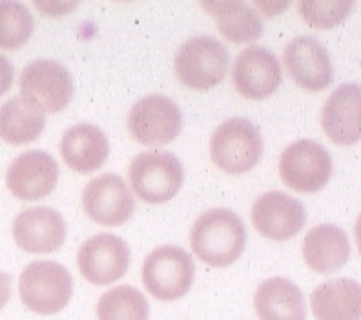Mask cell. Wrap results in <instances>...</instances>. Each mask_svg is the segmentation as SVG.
I'll return each instance as SVG.
<instances>
[{
	"label": "cell",
	"mask_w": 361,
	"mask_h": 320,
	"mask_svg": "<svg viewBox=\"0 0 361 320\" xmlns=\"http://www.w3.org/2000/svg\"><path fill=\"white\" fill-rule=\"evenodd\" d=\"M190 244L201 262L212 268H226L245 251L247 229L232 210L214 207L195 220Z\"/></svg>",
	"instance_id": "1"
},
{
	"label": "cell",
	"mask_w": 361,
	"mask_h": 320,
	"mask_svg": "<svg viewBox=\"0 0 361 320\" xmlns=\"http://www.w3.org/2000/svg\"><path fill=\"white\" fill-rule=\"evenodd\" d=\"M18 293L27 309L39 315H55L70 304L73 279L61 262L35 260L18 279Z\"/></svg>",
	"instance_id": "2"
},
{
	"label": "cell",
	"mask_w": 361,
	"mask_h": 320,
	"mask_svg": "<svg viewBox=\"0 0 361 320\" xmlns=\"http://www.w3.org/2000/svg\"><path fill=\"white\" fill-rule=\"evenodd\" d=\"M263 151L259 129L243 117L225 120L210 139L212 162L230 175L250 172L261 160Z\"/></svg>",
	"instance_id": "3"
},
{
	"label": "cell",
	"mask_w": 361,
	"mask_h": 320,
	"mask_svg": "<svg viewBox=\"0 0 361 320\" xmlns=\"http://www.w3.org/2000/svg\"><path fill=\"white\" fill-rule=\"evenodd\" d=\"M228 49L221 40L201 35L186 40L176 55V73L185 86L208 91L223 82L228 71Z\"/></svg>",
	"instance_id": "4"
},
{
	"label": "cell",
	"mask_w": 361,
	"mask_h": 320,
	"mask_svg": "<svg viewBox=\"0 0 361 320\" xmlns=\"http://www.w3.org/2000/svg\"><path fill=\"white\" fill-rule=\"evenodd\" d=\"M195 279L192 255L179 246H161L142 264V284L152 297L173 302L185 297Z\"/></svg>",
	"instance_id": "5"
},
{
	"label": "cell",
	"mask_w": 361,
	"mask_h": 320,
	"mask_svg": "<svg viewBox=\"0 0 361 320\" xmlns=\"http://www.w3.org/2000/svg\"><path fill=\"white\" fill-rule=\"evenodd\" d=\"M128 177L137 197L150 204H163L179 193L185 169L170 151H146L133 158Z\"/></svg>",
	"instance_id": "6"
},
{
	"label": "cell",
	"mask_w": 361,
	"mask_h": 320,
	"mask_svg": "<svg viewBox=\"0 0 361 320\" xmlns=\"http://www.w3.org/2000/svg\"><path fill=\"white\" fill-rule=\"evenodd\" d=\"M23 97L44 113H59L71 102L75 86L70 70L51 58L30 62L20 75Z\"/></svg>",
	"instance_id": "7"
},
{
	"label": "cell",
	"mask_w": 361,
	"mask_h": 320,
	"mask_svg": "<svg viewBox=\"0 0 361 320\" xmlns=\"http://www.w3.org/2000/svg\"><path fill=\"white\" fill-rule=\"evenodd\" d=\"M279 175L298 193H316L332 175L331 153L325 146L309 139L294 142L281 153Z\"/></svg>",
	"instance_id": "8"
},
{
	"label": "cell",
	"mask_w": 361,
	"mask_h": 320,
	"mask_svg": "<svg viewBox=\"0 0 361 320\" xmlns=\"http://www.w3.org/2000/svg\"><path fill=\"white\" fill-rule=\"evenodd\" d=\"M128 129L142 146L168 144L177 139L183 129V113L177 102L155 93L132 105Z\"/></svg>",
	"instance_id": "9"
},
{
	"label": "cell",
	"mask_w": 361,
	"mask_h": 320,
	"mask_svg": "<svg viewBox=\"0 0 361 320\" xmlns=\"http://www.w3.org/2000/svg\"><path fill=\"white\" fill-rule=\"evenodd\" d=\"M77 262L80 275L90 284L110 286L128 271L130 248L117 235L99 233L80 246Z\"/></svg>",
	"instance_id": "10"
},
{
	"label": "cell",
	"mask_w": 361,
	"mask_h": 320,
	"mask_svg": "<svg viewBox=\"0 0 361 320\" xmlns=\"http://www.w3.org/2000/svg\"><path fill=\"white\" fill-rule=\"evenodd\" d=\"M86 215L102 226H121L132 219L135 198L126 182L115 173L92 179L82 191Z\"/></svg>",
	"instance_id": "11"
},
{
	"label": "cell",
	"mask_w": 361,
	"mask_h": 320,
	"mask_svg": "<svg viewBox=\"0 0 361 320\" xmlns=\"http://www.w3.org/2000/svg\"><path fill=\"white\" fill-rule=\"evenodd\" d=\"M59 180V164L42 149L18 155L6 173L8 189L18 200H40L51 193Z\"/></svg>",
	"instance_id": "12"
},
{
	"label": "cell",
	"mask_w": 361,
	"mask_h": 320,
	"mask_svg": "<svg viewBox=\"0 0 361 320\" xmlns=\"http://www.w3.org/2000/svg\"><path fill=\"white\" fill-rule=\"evenodd\" d=\"M232 80L243 97L263 101L281 86V62L270 49L250 46L235 58Z\"/></svg>",
	"instance_id": "13"
},
{
	"label": "cell",
	"mask_w": 361,
	"mask_h": 320,
	"mask_svg": "<svg viewBox=\"0 0 361 320\" xmlns=\"http://www.w3.org/2000/svg\"><path fill=\"white\" fill-rule=\"evenodd\" d=\"M307 211L303 202L281 191H267L252 206L254 228L270 241H288L303 229Z\"/></svg>",
	"instance_id": "14"
},
{
	"label": "cell",
	"mask_w": 361,
	"mask_h": 320,
	"mask_svg": "<svg viewBox=\"0 0 361 320\" xmlns=\"http://www.w3.org/2000/svg\"><path fill=\"white\" fill-rule=\"evenodd\" d=\"M285 66L294 82L309 91L329 88L334 79L331 55L325 46L314 37H295L283 53Z\"/></svg>",
	"instance_id": "15"
},
{
	"label": "cell",
	"mask_w": 361,
	"mask_h": 320,
	"mask_svg": "<svg viewBox=\"0 0 361 320\" xmlns=\"http://www.w3.org/2000/svg\"><path fill=\"white\" fill-rule=\"evenodd\" d=\"M13 238L27 253H51L66 241V222L51 207H30L15 219Z\"/></svg>",
	"instance_id": "16"
},
{
	"label": "cell",
	"mask_w": 361,
	"mask_h": 320,
	"mask_svg": "<svg viewBox=\"0 0 361 320\" xmlns=\"http://www.w3.org/2000/svg\"><path fill=\"white\" fill-rule=\"evenodd\" d=\"M361 89L357 84H343L331 93L323 105V132L339 146H353L360 141Z\"/></svg>",
	"instance_id": "17"
},
{
	"label": "cell",
	"mask_w": 361,
	"mask_h": 320,
	"mask_svg": "<svg viewBox=\"0 0 361 320\" xmlns=\"http://www.w3.org/2000/svg\"><path fill=\"white\" fill-rule=\"evenodd\" d=\"M62 160L77 173H92L110 157V142L101 127L93 124L71 126L61 141Z\"/></svg>",
	"instance_id": "18"
},
{
	"label": "cell",
	"mask_w": 361,
	"mask_h": 320,
	"mask_svg": "<svg viewBox=\"0 0 361 320\" xmlns=\"http://www.w3.org/2000/svg\"><path fill=\"white\" fill-rule=\"evenodd\" d=\"M303 257L312 271L322 275L339 271L350 257L347 233L334 224H319L305 237Z\"/></svg>",
	"instance_id": "19"
},
{
	"label": "cell",
	"mask_w": 361,
	"mask_h": 320,
	"mask_svg": "<svg viewBox=\"0 0 361 320\" xmlns=\"http://www.w3.org/2000/svg\"><path fill=\"white\" fill-rule=\"evenodd\" d=\"M254 307L259 320H307L303 293L283 276H272L257 288Z\"/></svg>",
	"instance_id": "20"
},
{
	"label": "cell",
	"mask_w": 361,
	"mask_h": 320,
	"mask_svg": "<svg viewBox=\"0 0 361 320\" xmlns=\"http://www.w3.org/2000/svg\"><path fill=\"white\" fill-rule=\"evenodd\" d=\"M316 320H360L361 288L353 279H332L319 284L310 297Z\"/></svg>",
	"instance_id": "21"
},
{
	"label": "cell",
	"mask_w": 361,
	"mask_h": 320,
	"mask_svg": "<svg viewBox=\"0 0 361 320\" xmlns=\"http://www.w3.org/2000/svg\"><path fill=\"white\" fill-rule=\"evenodd\" d=\"M44 127V111L23 95L9 98L0 105V139L8 144H30L42 135Z\"/></svg>",
	"instance_id": "22"
},
{
	"label": "cell",
	"mask_w": 361,
	"mask_h": 320,
	"mask_svg": "<svg viewBox=\"0 0 361 320\" xmlns=\"http://www.w3.org/2000/svg\"><path fill=\"white\" fill-rule=\"evenodd\" d=\"M204 9L216 18L221 35L235 44L254 42L263 33V20L259 13L241 0H223V2H203Z\"/></svg>",
	"instance_id": "23"
},
{
	"label": "cell",
	"mask_w": 361,
	"mask_h": 320,
	"mask_svg": "<svg viewBox=\"0 0 361 320\" xmlns=\"http://www.w3.org/2000/svg\"><path fill=\"white\" fill-rule=\"evenodd\" d=\"M99 320H148L150 304L133 286H117L106 291L97 302Z\"/></svg>",
	"instance_id": "24"
},
{
	"label": "cell",
	"mask_w": 361,
	"mask_h": 320,
	"mask_svg": "<svg viewBox=\"0 0 361 320\" xmlns=\"http://www.w3.org/2000/svg\"><path fill=\"white\" fill-rule=\"evenodd\" d=\"M35 30V20L30 8L23 2H0V48L17 49L30 40Z\"/></svg>",
	"instance_id": "25"
},
{
	"label": "cell",
	"mask_w": 361,
	"mask_h": 320,
	"mask_svg": "<svg viewBox=\"0 0 361 320\" xmlns=\"http://www.w3.org/2000/svg\"><path fill=\"white\" fill-rule=\"evenodd\" d=\"M300 13L305 23L314 27H329L343 23L354 8L353 0H301Z\"/></svg>",
	"instance_id": "26"
},
{
	"label": "cell",
	"mask_w": 361,
	"mask_h": 320,
	"mask_svg": "<svg viewBox=\"0 0 361 320\" xmlns=\"http://www.w3.org/2000/svg\"><path fill=\"white\" fill-rule=\"evenodd\" d=\"M15 79V68L9 58L0 55V97L9 91Z\"/></svg>",
	"instance_id": "27"
},
{
	"label": "cell",
	"mask_w": 361,
	"mask_h": 320,
	"mask_svg": "<svg viewBox=\"0 0 361 320\" xmlns=\"http://www.w3.org/2000/svg\"><path fill=\"white\" fill-rule=\"evenodd\" d=\"M37 8L42 9L46 15H51V17H59V15H66L68 11H71L73 8H77L75 2H70V4H61V2H48V4H37Z\"/></svg>",
	"instance_id": "28"
},
{
	"label": "cell",
	"mask_w": 361,
	"mask_h": 320,
	"mask_svg": "<svg viewBox=\"0 0 361 320\" xmlns=\"http://www.w3.org/2000/svg\"><path fill=\"white\" fill-rule=\"evenodd\" d=\"M11 298V276L0 271V309L9 302Z\"/></svg>",
	"instance_id": "29"
},
{
	"label": "cell",
	"mask_w": 361,
	"mask_h": 320,
	"mask_svg": "<svg viewBox=\"0 0 361 320\" xmlns=\"http://www.w3.org/2000/svg\"><path fill=\"white\" fill-rule=\"evenodd\" d=\"M286 6H288V2H283V4H279V2H276V4H269V2H267V4H264V2H257V8L263 9L264 13L269 15V17H274V15L278 13L279 9H285Z\"/></svg>",
	"instance_id": "30"
}]
</instances>
